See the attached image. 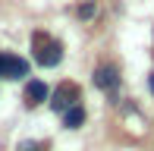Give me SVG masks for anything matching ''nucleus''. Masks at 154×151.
<instances>
[{
	"label": "nucleus",
	"mask_w": 154,
	"mask_h": 151,
	"mask_svg": "<svg viewBox=\"0 0 154 151\" xmlns=\"http://www.w3.org/2000/svg\"><path fill=\"white\" fill-rule=\"evenodd\" d=\"M32 44H35V60H38L41 66H57L60 60H63V47H60V41H51L44 32H35Z\"/></svg>",
	"instance_id": "1"
},
{
	"label": "nucleus",
	"mask_w": 154,
	"mask_h": 151,
	"mask_svg": "<svg viewBox=\"0 0 154 151\" xmlns=\"http://www.w3.org/2000/svg\"><path fill=\"white\" fill-rule=\"evenodd\" d=\"M75 101H82L79 85H72V82H63V85H57V91H54L51 107H54V113H66L69 107L75 104Z\"/></svg>",
	"instance_id": "2"
},
{
	"label": "nucleus",
	"mask_w": 154,
	"mask_h": 151,
	"mask_svg": "<svg viewBox=\"0 0 154 151\" xmlns=\"http://www.w3.org/2000/svg\"><path fill=\"white\" fill-rule=\"evenodd\" d=\"M25 76H29V63H25L22 57L6 54V60H3V79H25Z\"/></svg>",
	"instance_id": "3"
},
{
	"label": "nucleus",
	"mask_w": 154,
	"mask_h": 151,
	"mask_svg": "<svg viewBox=\"0 0 154 151\" xmlns=\"http://www.w3.org/2000/svg\"><path fill=\"white\" fill-rule=\"evenodd\" d=\"M94 85L104 88V91H113V88L120 85V76H116L113 66H97L94 69Z\"/></svg>",
	"instance_id": "4"
},
{
	"label": "nucleus",
	"mask_w": 154,
	"mask_h": 151,
	"mask_svg": "<svg viewBox=\"0 0 154 151\" xmlns=\"http://www.w3.org/2000/svg\"><path fill=\"white\" fill-rule=\"evenodd\" d=\"M47 94H51V91H47V85H44V82H29V85H25V104L35 107V104H41Z\"/></svg>",
	"instance_id": "5"
},
{
	"label": "nucleus",
	"mask_w": 154,
	"mask_h": 151,
	"mask_svg": "<svg viewBox=\"0 0 154 151\" xmlns=\"http://www.w3.org/2000/svg\"><path fill=\"white\" fill-rule=\"evenodd\" d=\"M82 123H85V110H82V104H72L66 113H63V126H66V129H79Z\"/></svg>",
	"instance_id": "6"
},
{
	"label": "nucleus",
	"mask_w": 154,
	"mask_h": 151,
	"mask_svg": "<svg viewBox=\"0 0 154 151\" xmlns=\"http://www.w3.org/2000/svg\"><path fill=\"white\" fill-rule=\"evenodd\" d=\"M79 16H82V19L94 16V3H85V6H79Z\"/></svg>",
	"instance_id": "7"
},
{
	"label": "nucleus",
	"mask_w": 154,
	"mask_h": 151,
	"mask_svg": "<svg viewBox=\"0 0 154 151\" xmlns=\"http://www.w3.org/2000/svg\"><path fill=\"white\" fill-rule=\"evenodd\" d=\"M19 151H38V145H35V142H22V145H19Z\"/></svg>",
	"instance_id": "8"
},
{
	"label": "nucleus",
	"mask_w": 154,
	"mask_h": 151,
	"mask_svg": "<svg viewBox=\"0 0 154 151\" xmlns=\"http://www.w3.org/2000/svg\"><path fill=\"white\" fill-rule=\"evenodd\" d=\"M3 60H6V54H0V79H3Z\"/></svg>",
	"instance_id": "9"
},
{
	"label": "nucleus",
	"mask_w": 154,
	"mask_h": 151,
	"mask_svg": "<svg viewBox=\"0 0 154 151\" xmlns=\"http://www.w3.org/2000/svg\"><path fill=\"white\" fill-rule=\"evenodd\" d=\"M148 85H151V91H154V76H151V79H148Z\"/></svg>",
	"instance_id": "10"
}]
</instances>
